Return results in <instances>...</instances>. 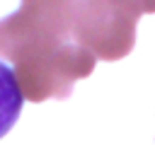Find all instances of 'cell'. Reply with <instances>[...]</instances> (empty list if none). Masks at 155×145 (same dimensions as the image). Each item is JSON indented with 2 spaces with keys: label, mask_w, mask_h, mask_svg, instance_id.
Returning a JSON list of instances; mask_svg holds the SVG:
<instances>
[{
  "label": "cell",
  "mask_w": 155,
  "mask_h": 145,
  "mask_svg": "<svg viewBox=\"0 0 155 145\" xmlns=\"http://www.w3.org/2000/svg\"><path fill=\"white\" fill-rule=\"evenodd\" d=\"M22 104H24V94L19 89L15 70L0 63V138L7 135L10 128L17 123L22 114Z\"/></svg>",
  "instance_id": "obj_3"
},
{
  "label": "cell",
  "mask_w": 155,
  "mask_h": 145,
  "mask_svg": "<svg viewBox=\"0 0 155 145\" xmlns=\"http://www.w3.org/2000/svg\"><path fill=\"white\" fill-rule=\"evenodd\" d=\"M143 10L136 0H78L75 41L99 60H119L136 46V27Z\"/></svg>",
  "instance_id": "obj_2"
},
{
  "label": "cell",
  "mask_w": 155,
  "mask_h": 145,
  "mask_svg": "<svg viewBox=\"0 0 155 145\" xmlns=\"http://www.w3.org/2000/svg\"><path fill=\"white\" fill-rule=\"evenodd\" d=\"M78 0H22L0 19V58L10 60L24 99H65L75 80L92 75L97 58L75 41Z\"/></svg>",
  "instance_id": "obj_1"
},
{
  "label": "cell",
  "mask_w": 155,
  "mask_h": 145,
  "mask_svg": "<svg viewBox=\"0 0 155 145\" xmlns=\"http://www.w3.org/2000/svg\"><path fill=\"white\" fill-rule=\"evenodd\" d=\"M136 2L140 5L143 14H153V12H155V0H136Z\"/></svg>",
  "instance_id": "obj_4"
}]
</instances>
